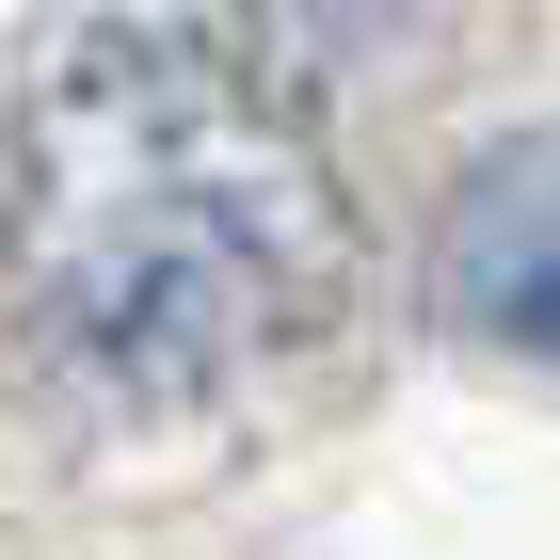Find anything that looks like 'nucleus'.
Returning a JSON list of instances; mask_svg holds the SVG:
<instances>
[{
	"label": "nucleus",
	"mask_w": 560,
	"mask_h": 560,
	"mask_svg": "<svg viewBox=\"0 0 560 560\" xmlns=\"http://www.w3.org/2000/svg\"><path fill=\"white\" fill-rule=\"evenodd\" d=\"M272 16H304V33H352V16H385V0H272Z\"/></svg>",
	"instance_id": "nucleus-3"
},
{
	"label": "nucleus",
	"mask_w": 560,
	"mask_h": 560,
	"mask_svg": "<svg viewBox=\"0 0 560 560\" xmlns=\"http://www.w3.org/2000/svg\"><path fill=\"white\" fill-rule=\"evenodd\" d=\"M432 272H448V304H465L497 352L560 369V129L497 144V161L448 192V241H432Z\"/></svg>",
	"instance_id": "nucleus-2"
},
{
	"label": "nucleus",
	"mask_w": 560,
	"mask_h": 560,
	"mask_svg": "<svg viewBox=\"0 0 560 560\" xmlns=\"http://www.w3.org/2000/svg\"><path fill=\"white\" fill-rule=\"evenodd\" d=\"M0 289L81 400L192 417L337 337L352 209L257 48L81 16L0 129Z\"/></svg>",
	"instance_id": "nucleus-1"
}]
</instances>
